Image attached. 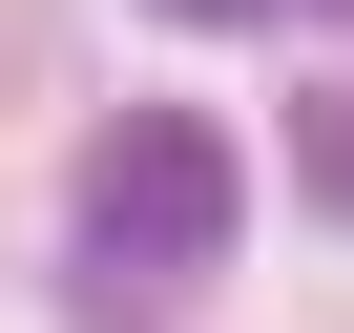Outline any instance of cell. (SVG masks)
Segmentation results:
<instances>
[{
    "label": "cell",
    "mask_w": 354,
    "mask_h": 333,
    "mask_svg": "<svg viewBox=\"0 0 354 333\" xmlns=\"http://www.w3.org/2000/svg\"><path fill=\"white\" fill-rule=\"evenodd\" d=\"M333 21H354V0H333Z\"/></svg>",
    "instance_id": "277c9868"
},
{
    "label": "cell",
    "mask_w": 354,
    "mask_h": 333,
    "mask_svg": "<svg viewBox=\"0 0 354 333\" xmlns=\"http://www.w3.org/2000/svg\"><path fill=\"white\" fill-rule=\"evenodd\" d=\"M292 166H313V188L354 209V84H313V104H292Z\"/></svg>",
    "instance_id": "7a4b0ae2"
},
{
    "label": "cell",
    "mask_w": 354,
    "mask_h": 333,
    "mask_svg": "<svg viewBox=\"0 0 354 333\" xmlns=\"http://www.w3.org/2000/svg\"><path fill=\"white\" fill-rule=\"evenodd\" d=\"M146 21H271V0H146Z\"/></svg>",
    "instance_id": "3957f363"
},
{
    "label": "cell",
    "mask_w": 354,
    "mask_h": 333,
    "mask_svg": "<svg viewBox=\"0 0 354 333\" xmlns=\"http://www.w3.org/2000/svg\"><path fill=\"white\" fill-rule=\"evenodd\" d=\"M250 229V166H230V125L209 104H125L104 146H84V250H104V312L125 292H167V271H209Z\"/></svg>",
    "instance_id": "6da1fadb"
}]
</instances>
